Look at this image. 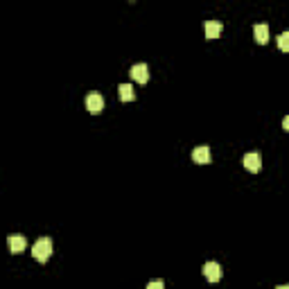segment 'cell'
<instances>
[{"label":"cell","mask_w":289,"mask_h":289,"mask_svg":"<svg viewBox=\"0 0 289 289\" xmlns=\"http://www.w3.org/2000/svg\"><path fill=\"white\" fill-rule=\"evenodd\" d=\"M32 255H34L39 262H48V258L52 255V240L50 237H39L32 246Z\"/></svg>","instance_id":"cell-1"},{"label":"cell","mask_w":289,"mask_h":289,"mask_svg":"<svg viewBox=\"0 0 289 289\" xmlns=\"http://www.w3.org/2000/svg\"><path fill=\"white\" fill-rule=\"evenodd\" d=\"M203 276H206L210 283H217L221 278V265L219 262H206L203 265Z\"/></svg>","instance_id":"cell-2"},{"label":"cell","mask_w":289,"mask_h":289,"mask_svg":"<svg viewBox=\"0 0 289 289\" xmlns=\"http://www.w3.org/2000/svg\"><path fill=\"white\" fill-rule=\"evenodd\" d=\"M86 108H89L91 113H99L104 108V97L99 93H91L86 95Z\"/></svg>","instance_id":"cell-3"},{"label":"cell","mask_w":289,"mask_h":289,"mask_svg":"<svg viewBox=\"0 0 289 289\" xmlns=\"http://www.w3.org/2000/svg\"><path fill=\"white\" fill-rule=\"evenodd\" d=\"M131 77L136 79V82H140V84H147L149 82V68H147V64L131 66Z\"/></svg>","instance_id":"cell-4"},{"label":"cell","mask_w":289,"mask_h":289,"mask_svg":"<svg viewBox=\"0 0 289 289\" xmlns=\"http://www.w3.org/2000/svg\"><path fill=\"white\" fill-rule=\"evenodd\" d=\"M244 167L249 172H260V167H262V158H260L258 152H249L244 156Z\"/></svg>","instance_id":"cell-5"},{"label":"cell","mask_w":289,"mask_h":289,"mask_svg":"<svg viewBox=\"0 0 289 289\" xmlns=\"http://www.w3.org/2000/svg\"><path fill=\"white\" fill-rule=\"evenodd\" d=\"M192 161L199 163V165H206V163H210V147H206V145L196 147L194 152H192Z\"/></svg>","instance_id":"cell-6"},{"label":"cell","mask_w":289,"mask_h":289,"mask_svg":"<svg viewBox=\"0 0 289 289\" xmlns=\"http://www.w3.org/2000/svg\"><path fill=\"white\" fill-rule=\"evenodd\" d=\"M7 244H9L11 253H20V251H25V246H27V240H25V235H9L7 237Z\"/></svg>","instance_id":"cell-7"},{"label":"cell","mask_w":289,"mask_h":289,"mask_svg":"<svg viewBox=\"0 0 289 289\" xmlns=\"http://www.w3.org/2000/svg\"><path fill=\"white\" fill-rule=\"evenodd\" d=\"M203 30H206V39H217L221 34V30H224V25L219 20H206Z\"/></svg>","instance_id":"cell-8"},{"label":"cell","mask_w":289,"mask_h":289,"mask_svg":"<svg viewBox=\"0 0 289 289\" xmlns=\"http://www.w3.org/2000/svg\"><path fill=\"white\" fill-rule=\"evenodd\" d=\"M253 34H255V41H258V43H267V41H269V27H267V23L255 25Z\"/></svg>","instance_id":"cell-9"},{"label":"cell","mask_w":289,"mask_h":289,"mask_svg":"<svg viewBox=\"0 0 289 289\" xmlns=\"http://www.w3.org/2000/svg\"><path fill=\"white\" fill-rule=\"evenodd\" d=\"M118 93H120V99H122V102H131V99H136V91H133L131 84H120Z\"/></svg>","instance_id":"cell-10"},{"label":"cell","mask_w":289,"mask_h":289,"mask_svg":"<svg viewBox=\"0 0 289 289\" xmlns=\"http://www.w3.org/2000/svg\"><path fill=\"white\" fill-rule=\"evenodd\" d=\"M278 45H280L283 52H287V50H289V32H283V34L278 36Z\"/></svg>","instance_id":"cell-11"},{"label":"cell","mask_w":289,"mask_h":289,"mask_svg":"<svg viewBox=\"0 0 289 289\" xmlns=\"http://www.w3.org/2000/svg\"><path fill=\"white\" fill-rule=\"evenodd\" d=\"M147 289H165V283H163V280H152V283L147 285Z\"/></svg>","instance_id":"cell-12"},{"label":"cell","mask_w":289,"mask_h":289,"mask_svg":"<svg viewBox=\"0 0 289 289\" xmlns=\"http://www.w3.org/2000/svg\"><path fill=\"white\" fill-rule=\"evenodd\" d=\"M278 289H289V287H287V285H280V287H278Z\"/></svg>","instance_id":"cell-13"}]
</instances>
